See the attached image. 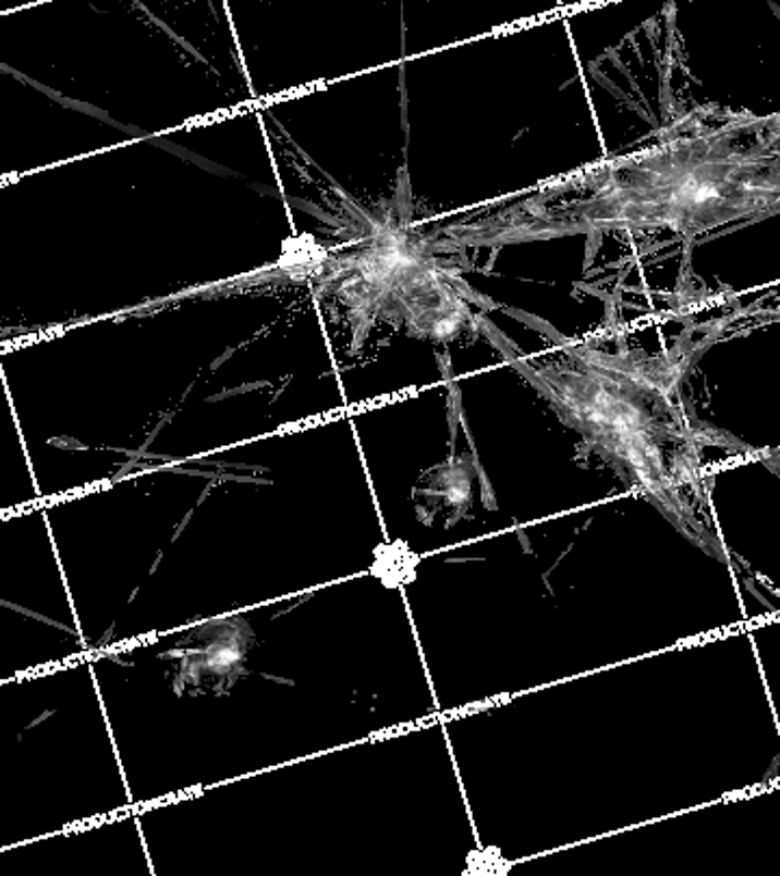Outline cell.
<instances>
[{"instance_id":"6da1fadb","label":"cell","mask_w":780,"mask_h":876,"mask_svg":"<svg viewBox=\"0 0 780 876\" xmlns=\"http://www.w3.org/2000/svg\"><path fill=\"white\" fill-rule=\"evenodd\" d=\"M371 573L382 580L385 587L394 589L410 582L416 573V556L403 541L380 545L376 550V560Z\"/></svg>"},{"instance_id":"7a4b0ae2","label":"cell","mask_w":780,"mask_h":876,"mask_svg":"<svg viewBox=\"0 0 780 876\" xmlns=\"http://www.w3.org/2000/svg\"><path fill=\"white\" fill-rule=\"evenodd\" d=\"M326 258L328 251L313 236H293L284 240L278 267L291 271L293 275H308L317 271Z\"/></svg>"},{"instance_id":"3957f363","label":"cell","mask_w":780,"mask_h":876,"mask_svg":"<svg viewBox=\"0 0 780 876\" xmlns=\"http://www.w3.org/2000/svg\"><path fill=\"white\" fill-rule=\"evenodd\" d=\"M505 868L503 860L499 855H488V853H473L468 860V871L471 875H497Z\"/></svg>"}]
</instances>
